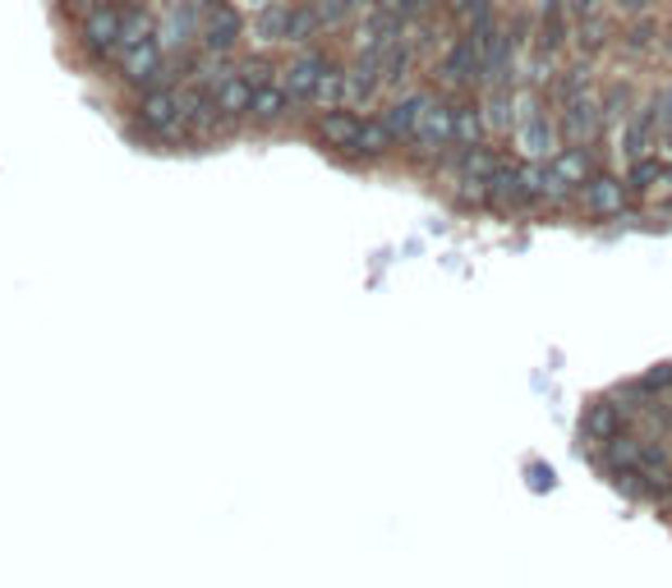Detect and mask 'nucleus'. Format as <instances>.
Listing matches in <instances>:
<instances>
[{
	"mask_svg": "<svg viewBox=\"0 0 672 588\" xmlns=\"http://www.w3.org/2000/svg\"><path fill=\"white\" fill-rule=\"evenodd\" d=\"M240 33H244V18H240V10H230V5H213V10H203V18H199V47L203 51L226 55L230 47L240 42Z\"/></svg>",
	"mask_w": 672,
	"mask_h": 588,
	"instance_id": "obj_7",
	"label": "nucleus"
},
{
	"mask_svg": "<svg viewBox=\"0 0 672 588\" xmlns=\"http://www.w3.org/2000/svg\"><path fill=\"white\" fill-rule=\"evenodd\" d=\"M291 106H295V97L281 84H263V88H254V102H249V120L254 125H281L286 115H291Z\"/></svg>",
	"mask_w": 672,
	"mask_h": 588,
	"instance_id": "obj_18",
	"label": "nucleus"
},
{
	"mask_svg": "<svg viewBox=\"0 0 672 588\" xmlns=\"http://www.w3.org/2000/svg\"><path fill=\"white\" fill-rule=\"evenodd\" d=\"M516 139H521V148L530 156H544V162H548L562 133H558V120H548V115H540V111L530 106V111L516 115Z\"/></svg>",
	"mask_w": 672,
	"mask_h": 588,
	"instance_id": "obj_14",
	"label": "nucleus"
},
{
	"mask_svg": "<svg viewBox=\"0 0 672 588\" xmlns=\"http://www.w3.org/2000/svg\"><path fill=\"white\" fill-rule=\"evenodd\" d=\"M479 106H484V125H489V133H511V129H516V102H511V88H489Z\"/></svg>",
	"mask_w": 672,
	"mask_h": 588,
	"instance_id": "obj_25",
	"label": "nucleus"
},
{
	"mask_svg": "<svg viewBox=\"0 0 672 588\" xmlns=\"http://www.w3.org/2000/svg\"><path fill=\"white\" fill-rule=\"evenodd\" d=\"M213 102H217V111L236 115V120H249V102H254V84H249L244 74H230L221 88H213Z\"/></svg>",
	"mask_w": 672,
	"mask_h": 588,
	"instance_id": "obj_23",
	"label": "nucleus"
},
{
	"mask_svg": "<svg viewBox=\"0 0 672 588\" xmlns=\"http://www.w3.org/2000/svg\"><path fill=\"white\" fill-rule=\"evenodd\" d=\"M433 5H438V0H401V5H396V14H401V18H406V24H410V18L429 14Z\"/></svg>",
	"mask_w": 672,
	"mask_h": 588,
	"instance_id": "obj_36",
	"label": "nucleus"
},
{
	"mask_svg": "<svg viewBox=\"0 0 672 588\" xmlns=\"http://www.w3.org/2000/svg\"><path fill=\"white\" fill-rule=\"evenodd\" d=\"M286 24H291V5H267L258 18V42H281Z\"/></svg>",
	"mask_w": 672,
	"mask_h": 588,
	"instance_id": "obj_31",
	"label": "nucleus"
},
{
	"mask_svg": "<svg viewBox=\"0 0 672 588\" xmlns=\"http://www.w3.org/2000/svg\"><path fill=\"white\" fill-rule=\"evenodd\" d=\"M622 433V409L612 405V400H594L589 405V414H585V442H612Z\"/></svg>",
	"mask_w": 672,
	"mask_h": 588,
	"instance_id": "obj_24",
	"label": "nucleus"
},
{
	"mask_svg": "<svg viewBox=\"0 0 672 588\" xmlns=\"http://www.w3.org/2000/svg\"><path fill=\"white\" fill-rule=\"evenodd\" d=\"M355 10H359V5H355Z\"/></svg>",
	"mask_w": 672,
	"mask_h": 588,
	"instance_id": "obj_39",
	"label": "nucleus"
},
{
	"mask_svg": "<svg viewBox=\"0 0 672 588\" xmlns=\"http://www.w3.org/2000/svg\"><path fill=\"white\" fill-rule=\"evenodd\" d=\"M599 102H604V125H622L626 120V111H636L631 102H636V92H631V84H612L599 92Z\"/></svg>",
	"mask_w": 672,
	"mask_h": 588,
	"instance_id": "obj_27",
	"label": "nucleus"
},
{
	"mask_svg": "<svg viewBox=\"0 0 672 588\" xmlns=\"http://www.w3.org/2000/svg\"><path fill=\"white\" fill-rule=\"evenodd\" d=\"M162 42L157 37H148V42H134V47H121V78L129 88H152V74H157V65H162Z\"/></svg>",
	"mask_w": 672,
	"mask_h": 588,
	"instance_id": "obj_13",
	"label": "nucleus"
},
{
	"mask_svg": "<svg viewBox=\"0 0 672 588\" xmlns=\"http://www.w3.org/2000/svg\"><path fill=\"white\" fill-rule=\"evenodd\" d=\"M355 133H359V115H355L351 106L318 111V120H314V139H318L322 148H332V152H351Z\"/></svg>",
	"mask_w": 672,
	"mask_h": 588,
	"instance_id": "obj_15",
	"label": "nucleus"
},
{
	"mask_svg": "<svg viewBox=\"0 0 672 588\" xmlns=\"http://www.w3.org/2000/svg\"><path fill=\"white\" fill-rule=\"evenodd\" d=\"M322 28V18L314 5H295L291 10V24H286V42H314V33Z\"/></svg>",
	"mask_w": 672,
	"mask_h": 588,
	"instance_id": "obj_30",
	"label": "nucleus"
},
{
	"mask_svg": "<svg viewBox=\"0 0 672 588\" xmlns=\"http://www.w3.org/2000/svg\"><path fill=\"white\" fill-rule=\"evenodd\" d=\"M328 65H332V55H322V51H314V47H309V51H300L295 61L281 69V74H286V78H281V88L291 92L295 102H309V92H314V84H318V74L328 69Z\"/></svg>",
	"mask_w": 672,
	"mask_h": 588,
	"instance_id": "obj_16",
	"label": "nucleus"
},
{
	"mask_svg": "<svg viewBox=\"0 0 672 588\" xmlns=\"http://www.w3.org/2000/svg\"><path fill=\"white\" fill-rule=\"evenodd\" d=\"M663 162H659V156H641V162H631V170H626V189L631 193H649V189H655L659 180H663Z\"/></svg>",
	"mask_w": 672,
	"mask_h": 588,
	"instance_id": "obj_28",
	"label": "nucleus"
},
{
	"mask_svg": "<svg viewBox=\"0 0 672 588\" xmlns=\"http://www.w3.org/2000/svg\"><path fill=\"white\" fill-rule=\"evenodd\" d=\"M672 386V363H663V368H655L649 378L641 382V391H668Z\"/></svg>",
	"mask_w": 672,
	"mask_h": 588,
	"instance_id": "obj_35",
	"label": "nucleus"
},
{
	"mask_svg": "<svg viewBox=\"0 0 672 588\" xmlns=\"http://www.w3.org/2000/svg\"><path fill=\"white\" fill-rule=\"evenodd\" d=\"M585 92H594V65L589 61L571 65V69H562L558 78H553V97H558V106L571 102V97H585Z\"/></svg>",
	"mask_w": 672,
	"mask_h": 588,
	"instance_id": "obj_26",
	"label": "nucleus"
},
{
	"mask_svg": "<svg viewBox=\"0 0 672 588\" xmlns=\"http://www.w3.org/2000/svg\"><path fill=\"white\" fill-rule=\"evenodd\" d=\"M489 207H497V212H525V207H534V199L525 193V180H521V162H507V156H503V166L489 175Z\"/></svg>",
	"mask_w": 672,
	"mask_h": 588,
	"instance_id": "obj_8",
	"label": "nucleus"
},
{
	"mask_svg": "<svg viewBox=\"0 0 672 588\" xmlns=\"http://www.w3.org/2000/svg\"><path fill=\"white\" fill-rule=\"evenodd\" d=\"M438 74H443V88H479L484 84V51H479L474 33L456 37L443 55V65H438Z\"/></svg>",
	"mask_w": 672,
	"mask_h": 588,
	"instance_id": "obj_4",
	"label": "nucleus"
},
{
	"mask_svg": "<svg viewBox=\"0 0 672 588\" xmlns=\"http://www.w3.org/2000/svg\"><path fill=\"white\" fill-rule=\"evenodd\" d=\"M618 14H594V18H581V24H571V47L581 51V61H594L599 51L618 47Z\"/></svg>",
	"mask_w": 672,
	"mask_h": 588,
	"instance_id": "obj_9",
	"label": "nucleus"
},
{
	"mask_svg": "<svg viewBox=\"0 0 672 588\" xmlns=\"http://www.w3.org/2000/svg\"><path fill=\"white\" fill-rule=\"evenodd\" d=\"M240 74H244L254 88H263V84H272V61H263V55H258V61H244Z\"/></svg>",
	"mask_w": 672,
	"mask_h": 588,
	"instance_id": "obj_34",
	"label": "nucleus"
},
{
	"mask_svg": "<svg viewBox=\"0 0 672 588\" xmlns=\"http://www.w3.org/2000/svg\"><path fill=\"white\" fill-rule=\"evenodd\" d=\"M148 37H157V24H152V14H143V10H121V47L148 42Z\"/></svg>",
	"mask_w": 672,
	"mask_h": 588,
	"instance_id": "obj_29",
	"label": "nucleus"
},
{
	"mask_svg": "<svg viewBox=\"0 0 672 588\" xmlns=\"http://www.w3.org/2000/svg\"><path fill=\"white\" fill-rule=\"evenodd\" d=\"M433 97H438V92H429V88L406 92V97H392V102L378 111V120L392 129V139H396V143H406V139H410V129L419 125V115H424V106L433 102Z\"/></svg>",
	"mask_w": 672,
	"mask_h": 588,
	"instance_id": "obj_11",
	"label": "nucleus"
},
{
	"mask_svg": "<svg viewBox=\"0 0 672 588\" xmlns=\"http://www.w3.org/2000/svg\"><path fill=\"white\" fill-rule=\"evenodd\" d=\"M604 129H608V125H604V102H599V92L571 97V102L558 106V133H562V143L589 148Z\"/></svg>",
	"mask_w": 672,
	"mask_h": 588,
	"instance_id": "obj_3",
	"label": "nucleus"
},
{
	"mask_svg": "<svg viewBox=\"0 0 672 588\" xmlns=\"http://www.w3.org/2000/svg\"><path fill=\"white\" fill-rule=\"evenodd\" d=\"M392 148H396L392 129L382 125L378 115H373V120H364V115H359V133H355V143H351V152H345V156H364V162H378V156H388Z\"/></svg>",
	"mask_w": 672,
	"mask_h": 588,
	"instance_id": "obj_20",
	"label": "nucleus"
},
{
	"mask_svg": "<svg viewBox=\"0 0 672 588\" xmlns=\"http://www.w3.org/2000/svg\"><path fill=\"white\" fill-rule=\"evenodd\" d=\"M562 10H567L571 24H581V18L604 14V10H608V0H562Z\"/></svg>",
	"mask_w": 672,
	"mask_h": 588,
	"instance_id": "obj_32",
	"label": "nucleus"
},
{
	"mask_svg": "<svg viewBox=\"0 0 672 588\" xmlns=\"http://www.w3.org/2000/svg\"><path fill=\"white\" fill-rule=\"evenodd\" d=\"M655 55H659L663 65H672V24H663V33H659V51H655Z\"/></svg>",
	"mask_w": 672,
	"mask_h": 588,
	"instance_id": "obj_37",
	"label": "nucleus"
},
{
	"mask_svg": "<svg viewBox=\"0 0 672 588\" xmlns=\"http://www.w3.org/2000/svg\"><path fill=\"white\" fill-rule=\"evenodd\" d=\"M659 33H663V24H659L655 14L622 18V28H618V51L626 55V61H649V55L659 51Z\"/></svg>",
	"mask_w": 672,
	"mask_h": 588,
	"instance_id": "obj_12",
	"label": "nucleus"
},
{
	"mask_svg": "<svg viewBox=\"0 0 672 588\" xmlns=\"http://www.w3.org/2000/svg\"><path fill=\"white\" fill-rule=\"evenodd\" d=\"M304 106H309V111H337V106H345V69L337 61L318 74V84H314V92H309V102H304Z\"/></svg>",
	"mask_w": 672,
	"mask_h": 588,
	"instance_id": "obj_22",
	"label": "nucleus"
},
{
	"mask_svg": "<svg viewBox=\"0 0 672 588\" xmlns=\"http://www.w3.org/2000/svg\"><path fill=\"white\" fill-rule=\"evenodd\" d=\"M410 162L419 166H438L443 162V152L452 148V102L443 92L433 97V102L424 106V115H419V125L410 129Z\"/></svg>",
	"mask_w": 672,
	"mask_h": 588,
	"instance_id": "obj_1",
	"label": "nucleus"
},
{
	"mask_svg": "<svg viewBox=\"0 0 672 588\" xmlns=\"http://www.w3.org/2000/svg\"><path fill=\"white\" fill-rule=\"evenodd\" d=\"M134 115H139V129L152 133V139H162V143L189 139V129L180 120V106H176V88H148L139 97V106H134Z\"/></svg>",
	"mask_w": 672,
	"mask_h": 588,
	"instance_id": "obj_2",
	"label": "nucleus"
},
{
	"mask_svg": "<svg viewBox=\"0 0 672 588\" xmlns=\"http://www.w3.org/2000/svg\"><path fill=\"white\" fill-rule=\"evenodd\" d=\"M548 166H553V175H558L562 184H571L575 193H581V184L589 180L594 170H599V166H594V156H589V148H571V143H567L562 152H553Z\"/></svg>",
	"mask_w": 672,
	"mask_h": 588,
	"instance_id": "obj_19",
	"label": "nucleus"
},
{
	"mask_svg": "<svg viewBox=\"0 0 672 588\" xmlns=\"http://www.w3.org/2000/svg\"><path fill=\"white\" fill-rule=\"evenodd\" d=\"M626 203H631L626 180H618V175H608V170H594L581 184V207L589 217H622Z\"/></svg>",
	"mask_w": 672,
	"mask_h": 588,
	"instance_id": "obj_5",
	"label": "nucleus"
},
{
	"mask_svg": "<svg viewBox=\"0 0 672 588\" xmlns=\"http://www.w3.org/2000/svg\"><path fill=\"white\" fill-rule=\"evenodd\" d=\"M79 42L92 55L121 51V10H115L111 0H102V5H92L88 14H79Z\"/></svg>",
	"mask_w": 672,
	"mask_h": 588,
	"instance_id": "obj_6",
	"label": "nucleus"
},
{
	"mask_svg": "<svg viewBox=\"0 0 672 588\" xmlns=\"http://www.w3.org/2000/svg\"><path fill=\"white\" fill-rule=\"evenodd\" d=\"M415 47L406 42V37H396V42L378 55V69H382V88H401L410 78V69H415Z\"/></svg>",
	"mask_w": 672,
	"mask_h": 588,
	"instance_id": "obj_21",
	"label": "nucleus"
},
{
	"mask_svg": "<svg viewBox=\"0 0 672 588\" xmlns=\"http://www.w3.org/2000/svg\"><path fill=\"white\" fill-rule=\"evenodd\" d=\"M484 106L474 102V97H456L452 102V143L456 148H474V143H484Z\"/></svg>",
	"mask_w": 672,
	"mask_h": 588,
	"instance_id": "obj_17",
	"label": "nucleus"
},
{
	"mask_svg": "<svg viewBox=\"0 0 672 588\" xmlns=\"http://www.w3.org/2000/svg\"><path fill=\"white\" fill-rule=\"evenodd\" d=\"M382 92V69L378 51H355V61L345 65V106H364Z\"/></svg>",
	"mask_w": 672,
	"mask_h": 588,
	"instance_id": "obj_10",
	"label": "nucleus"
},
{
	"mask_svg": "<svg viewBox=\"0 0 672 588\" xmlns=\"http://www.w3.org/2000/svg\"><path fill=\"white\" fill-rule=\"evenodd\" d=\"M608 10L618 18H636V14H655V0H608Z\"/></svg>",
	"mask_w": 672,
	"mask_h": 588,
	"instance_id": "obj_33",
	"label": "nucleus"
},
{
	"mask_svg": "<svg viewBox=\"0 0 672 588\" xmlns=\"http://www.w3.org/2000/svg\"><path fill=\"white\" fill-rule=\"evenodd\" d=\"M92 5H102V0H65V10H74V14H88Z\"/></svg>",
	"mask_w": 672,
	"mask_h": 588,
	"instance_id": "obj_38",
	"label": "nucleus"
}]
</instances>
